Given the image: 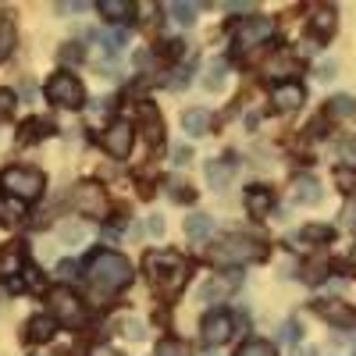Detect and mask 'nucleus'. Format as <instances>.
Returning <instances> with one entry per match:
<instances>
[{
	"mask_svg": "<svg viewBox=\"0 0 356 356\" xmlns=\"http://www.w3.org/2000/svg\"><path fill=\"white\" fill-rule=\"evenodd\" d=\"M132 139H136V132H132L129 122H114V125H107V132L100 136L104 150H107L111 157H118V161L132 154Z\"/></svg>",
	"mask_w": 356,
	"mask_h": 356,
	"instance_id": "nucleus-9",
	"label": "nucleus"
},
{
	"mask_svg": "<svg viewBox=\"0 0 356 356\" xmlns=\"http://www.w3.org/2000/svg\"><path fill=\"white\" fill-rule=\"evenodd\" d=\"M11 50H15V25L4 18V22H0V61L11 57Z\"/></svg>",
	"mask_w": 356,
	"mask_h": 356,
	"instance_id": "nucleus-29",
	"label": "nucleus"
},
{
	"mask_svg": "<svg viewBox=\"0 0 356 356\" xmlns=\"http://www.w3.org/2000/svg\"><path fill=\"white\" fill-rule=\"evenodd\" d=\"M303 356H317V353H314V349H307V353H303Z\"/></svg>",
	"mask_w": 356,
	"mask_h": 356,
	"instance_id": "nucleus-48",
	"label": "nucleus"
},
{
	"mask_svg": "<svg viewBox=\"0 0 356 356\" xmlns=\"http://www.w3.org/2000/svg\"><path fill=\"white\" fill-rule=\"evenodd\" d=\"M22 218H25V207H22L18 200H0V221L15 225V221H22Z\"/></svg>",
	"mask_w": 356,
	"mask_h": 356,
	"instance_id": "nucleus-27",
	"label": "nucleus"
},
{
	"mask_svg": "<svg viewBox=\"0 0 356 356\" xmlns=\"http://www.w3.org/2000/svg\"><path fill=\"white\" fill-rule=\"evenodd\" d=\"M239 356H278V353H275V346H271V342H264V339H250V342L239 349Z\"/></svg>",
	"mask_w": 356,
	"mask_h": 356,
	"instance_id": "nucleus-32",
	"label": "nucleus"
},
{
	"mask_svg": "<svg viewBox=\"0 0 356 356\" xmlns=\"http://www.w3.org/2000/svg\"><path fill=\"white\" fill-rule=\"evenodd\" d=\"M15 275H22V253H18V250H11V253L0 257V278H8L11 289H22V282H18Z\"/></svg>",
	"mask_w": 356,
	"mask_h": 356,
	"instance_id": "nucleus-22",
	"label": "nucleus"
},
{
	"mask_svg": "<svg viewBox=\"0 0 356 356\" xmlns=\"http://www.w3.org/2000/svg\"><path fill=\"white\" fill-rule=\"evenodd\" d=\"M175 157H178V164H189V157H193V154H189V146H178Z\"/></svg>",
	"mask_w": 356,
	"mask_h": 356,
	"instance_id": "nucleus-46",
	"label": "nucleus"
},
{
	"mask_svg": "<svg viewBox=\"0 0 356 356\" xmlns=\"http://www.w3.org/2000/svg\"><path fill=\"white\" fill-rule=\"evenodd\" d=\"M164 15L178 25H193L200 15V4H186V0H175V4H164Z\"/></svg>",
	"mask_w": 356,
	"mask_h": 356,
	"instance_id": "nucleus-20",
	"label": "nucleus"
},
{
	"mask_svg": "<svg viewBox=\"0 0 356 356\" xmlns=\"http://www.w3.org/2000/svg\"><path fill=\"white\" fill-rule=\"evenodd\" d=\"M282 339H285V342H296V339H300V324H296V321H289L285 328H282Z\"/></svg>",
	"mask_w": 356,
	"mask_h": 356,
	"instance_id": "nucleus-42",
	"label": "nucleus"
},
{
	"mask_svg": "<svg viewBox=\"0 0 356 356\" xmlns=\"http://www.w3.org/2000/svg\"><path fill=\"white\" fill-rule=\"evenodd\" d=\"M72 203L79 207L82 214H89V218H107V196H104V189L100 186H89V182H82V186H75V193H72Z\"/></svg>",
	"mask_w": 356,
	"mask_h": 356,
	"instance_id": "nucleus-8",
	"label": "nucleus"
},
{
	"mask_svg": "<svg viewBox=\"0 0 356 356\" xmlns=\"http://www.w3.org/2000/svg\"><path fill=\"white\" fill-rule=\"evenodd\" d=\"M0 186H4L8 196H15L18 203H29L43 193V175L36 168H8L0 175Z\"/></svg>",
	"mask_w": 356,
	"mask_h": 356,
	"instance_id": "nucleus-4",
	"label": "nucleus"
},
{
	"mask_svg": "<svg viewBox=\"0 0 356 356\" xmlns=\"http://www.w3.org/2000/svg\"><path fill=\"white\" fill-rule=\"evenodd\" d=\"M275 207V193L271 189H264V186H253L250 193H246V211L253 214V218H264L267 211Z\"/></svg>",
	"mask_w": 356,
	"mask_h": 356,
	"instance_id": "nucleus-15",
	"label": "nucleus"
},
{
	"mask_svg": "<svg viewBox=\"0 0 356 356\" xmlns=\"http://www.w3.org/2000/svg\"><path fill=\"white\" fill-rule=\"evenodd\" d=\"M207 356H221V353H214V349H211V353H207Z\"/></svg>",
	"mask_w": 356,
	"mask_h": 356,
	"instance_id": "nucleus-49",
	"label": "nucleus"
},
{
	"mask_svg": "<svg viewBox=\"0 0 356 356\" xmlns=\"http://www.w3.org/2000/svg\"><path fill=\"white\" fill-rule=\"evenodd\" d=\"M47 132H50V122H40V118H36V122H25V125H22V132H18V143H22V146H29V143L43 139Z\"/></svg>",
	"mask_w": 356,
	"mask_h": 356,
	"instance_id": "nucleus-25",
	"label": "nucleus"
},
{
	"mask_svg": "<svg viewBox=\"0 0 356 356\" xmlns=\"http://www.w3.org/2000/svg\"><path fill=\"white\" fill-rule=\"evenodd\" d=\"M146 228H150V235H154V239H161V235H164V214H150V225H146Z\"/></svg>",
	"mask_w": 356,
	"mask_h": 356,
	"instance_id": "nucleus-40",
	"label": "nucleus"
},
{
	"mask_svg": "<svg viewBox=\"0 0 356 356\" xmlns=\"http://www.w3.org/2000/svg\"><path fill=\"white\" fill-rule=\"evenodd\" d=\"M186 86H189V72H186V68L171 72V79H168V89H186Z\"/></svg>",
	"mask_w": 356,
	"mask_h": 356,
	"instance_id": "nucleus-38",
	"label": "nucleus"
},
{
	"mask_svg": "<svg viewBox=\"0 0 356 356\" xmlns=\"http://www.w3.org/2000/svg\"><path fill=\"white\" fill-rule=\"evenodd\" d=\"M79 11H89V4H57V15H79Z\"/></svg>",
	"mask_w": 356,
	"mask_h": 356,
	"instance_id": "nucleus-43",
	"label": "nucleus"
},
{
	"mask_svg": "<svg viewBox=\"0 0 356 356\" xmlns=\"http://www.w3.org/2000/svg\"><path fill=\"white\" fill-rule=\"evenodd\" d=\"M349 228H353V232H356V211H353V218H349Z\"/></svg>",
	"mask_w": 356,
	"mask_h": 356,
	"instance_id": "nucleus-47",
	"label": "nucleus"
},
{
	"mask_svg": "<svg viewBox=\"0 0 356 356\" xmlns=\"http://www.w3.org/2000/svg\"><path fill=\"white\" fill-rule=\"evenodd\" d=\"M47 303H50V317L54 321H61V324H68V328H79V324L86 321V307H82V300L72 292V289H50V296H47Z\"/></svg>",
	"mask_w": 356,
	"mask_h": 356,
	"instance_id": "nucleus-6",
	"label": "nucleus"
},
{
	"mask_svg": "<svg viewBox=\"0 0 356 356\" xmlns=\"http://www.w3.org/2000/svg\"><path fill=\"white\" fill-rule=\"evenodd\" d=\"M154 356H189V349H186V342H175V339H164L161 346H157V353Z\"/></svg>",
	"mask_w": 356,
	"mask_h": 356,
	"instance_id": "nucleus-34",
	"label": "nucleus"
},
{
	"mask_svg": "<svg viewBox=\"0 0 356 356\" xmlns=\"http://www.w3.org/2000/svg\"><path fill=\"white\" fill-rule=\"evenodd\" d=\"M122 332H125L129 342H143L146 339V324L139 317H122Z\"/></svg>",
	"mask_w": 356,
	"mask_h": 356,
	"instance_id": "nucleus-28",
	"label": "nucleus"
},
{
	"mask_svg": "<svg viewBox=\"0 0 356 356\" xmlns=\"http://www.w3.org/2000/svg\"><path fill=\"white\" fill-rule=\"evenodd\" d=\"M15 107H18L15 93H11V89H0V114H11Z\"/></svg>",
	"mask_w": 356,
	"mask_h": 356,
	"instance_id": "nucleus-39",
	"label": "nucleus"
},
{
	"mask_svg": "<svg viewBox=\"0 0 356 356\" xmlns=\"http://www.w3.org/2000/svg\"><path fill=\"white\" fill-rule=\"evenodd\" d=\"M214 264H225V267H239V264H253L264 257V246L257 239H250V235H228V239H221L211 253Z\"/></svg>",
	"mask_w": 356,
	"mask_h": 356,
	"instance_id": "nucleus-3",
	"label": "nucleus"
},
{
	"mask_svg": "<svg viewBox=\"0 0 356 356\" xmlns=\"http://www.w3.org/2000/svg\"><path fill=\"white\" fill-rule=\"evenodd\" d=\"M125 43H129V33H125V29H111V33L104 36V50H107V54H122Z\"/></svg>",
	"mask_w": 356,
	"mask_h": 356,
	"instance_id": "nucleus-30",
	"label": "nucleus"
},
{
	"mask_svg": "<svg viewBox=\"0 0 356 356\" xmlns=\"http://www.w3.org/2000/svg\"><path fill=\"white\" fill-rule=\"evenodd\" d=\"M232 328H235V321H232V314H225V310H214V314H207L203 317V342L211 346V349H218V346H225L228 339H232Z\"/></svg>",
	"mask_w": 356,
	"mask_h": 356,
	"instance_id": "nucleus-10",
	"label": "nucleus"
},
{
	"mask_svg": "<svg viewBox=\"0 0 356 356\" xmlns=\"http://www.w3.org/2000/svg\"><path fill=\"white\" fill-rule=\"evenodd\" d=\"M57 275H61L65 282L79 278V264H75V260H61V264H57Z\"/></svg>",
	"mask_w": 356,
	"mask_h": 356,
	"instance_id": "nucleus-37",
	"label": "nucleus"
},
{
	"mask_svg": "<svg viewBox=\"0 0 356 356\" xmlns=\"http://www.w3.org/2000/svg\"><path fill=\"white\" fill-rule=\"evenodd\" d=\"M243 282V275L239 271H228V275H214L211 282H203V289H200V303H225L228 296L235 292V285Z\"/></svg>",
	"mask_w": 356,
	"mask_h": 356,
	"instance_id": "nucleus-11",
	"label": "nucleus"
},
{
	"mask_svg": "<svg viewBox=\"0 0 356 356\" xmlns=\"http://www.w3.org/2000/svg\"><path fill=\"white\" fill-rule=\"evenodd\" d=\"M303 100H307V93H303L300 82H278V86L271 89V104H275L278 111H300Z\"/></svg>",
	"mask_w": 356,
	"mask_h": 356,
	"instance_id": "nucleus-12",
	"label": "nucleus"
},
{
	"mask_svg": "<svg viewBox=\"0 0 356 356\" xmlns=\"http://www.w3.org/2000/svg\"><path fill=\"white\" fill-rule=\"evenodd\" d=\"M317 79H324V82H328V79H335V65H332V61H324V65L317 68Z\"/></svg>",
	"mask_w": 356,
	"mask_h": 356,
	"instance_id": "nucleus-44",
	"label": "nucleus"
},
{
	"mask_svg": "<svg viewBox=\"0 0 356 356\" xmlns=\"http://www.w3.org/2000/svg\"><path fill=\"white\" fill-rule=\"evenodd\" d=\"M292 196H296V203L314 207V203H321V182H317L314 175H300L292 182Z\"/></svg>",
	"mask_w": 356,
	"mask_h": 356,
	"instance_id": "nucleus-14",
	"label": "nucleus"
},
{
	"mask_svg": "<svg viewBox=\"0 0 356 356\" xmlns=\"http://www.w3.org/2000/svg\"><path fill=\"white\" fill-rule=\"evenodd\" d=\"M228 15H253V4H228Z\"/></svg>",
	"mask_w": 356,
	"mask_h": 356,
	"instance_id": "nucleus-45",
	"label": "nucleus"
},
{
	"mask_svg": "<svg viewBox=\"0 0 356 356\" xmlns=\"http://www.w3.org/2000/svg\"><path fill=\"white\" fill-rule=\"evenodd\" d=\"M349 114H356V100L353 97H335L328 104V118H349Z\"/></svg>",
	"mask_w": 356,
	"mask_h": 356,
	"instance_id": "nucleus-31",
	"label": "nucleus"
},
{
	"mask_svg": "<svg viewBox=\"0 0 356 356\" xmlns=\"http://www.w3.org/2000/svg\"><path fill=\"white\" fill-rule=\"evenodd\" d=\"M25 332H29V339H33V342H50L54 332H57V321L50 314H40V317H33V321L25 324Z\"/></svg>",
	"mask_w": 356,
	"mask_h": 356,
	"instance_id": "nucleus-17",
	"label": "nucleus"
},
{
	"mask_svg": "<svg viewBox=\"0 0 356 356\" xmlns=\"http://www.w3.org/2000/svg\"><path fill=\"white\" fill-rule=\"evenodd\" d=\"M182 129H186L189 136H207V129H211V114L200 111V107L186 111V114H182Z\"/></svg>",
	"mask_w": 356,
	"mask_h": 356,
	"instance_id": "nucleus-21",
	"label": "nucleus"
},
{
	"mask_svg": "<svg viewBox=\"0 0 356 356\" xmlns=\"http://www.w3.org/2000/svg\"><path fill=\"white\" fill-rule=\"evenodd\" d=\"M186 235H189L193 243L211 239V235H214V218H211V214H193V218H186Z\"/></svg>",
	"mask_w": 356,
	"mask_h": 356,
	"instance_id": "nucleus-18",
	"label": "nucleus"
},
{
	"mask_svg": "<svg viewBox=\"0 0 356 356\" xmlns=\"http://www.w3.org/2000/svg\"><path fill=\"white\" fill-rule=\"evenodd\" d=\"M82 57H86V50H82L79 43H65V47H61V61H65V65H79Z\"/></svg>",
	"mask_w": 356,
	"mask_h": 356,
	"instance_id": "nucleus-36",
	"label": "nucleus"
},
{
	"mask_svg": "<svg viewBox=\"0 0 356 356\" xmlns=\"http://www.w3.org/2000/svg\"><path fill=\"white\" fill-rule=\"evenodd\" d=\"M314 310L328 321V324H339V328H349V324H356V314H353L346 303H339V300H317Z\"/></svg>",
	"mask_w": 356,
	"mask_h": 356,
	"instance_id": "nucleus-13",
	"label": "nucleus"
},
{
	"mask_svg": "<svg viewBox=\"0 0 356 356\" xmlns=\"http://www.w3.org/2000/svg\"><path fill=\"white\" fill-rule=\"evenodd\" d=\"M275 33V22L271 18H243L239 25L232 29V40L239 50H253V47H264Z\"/></svg>",
	"mask_w": 356,
	"mask_h": 356,
	"instance_id": "nucleus-7",
	"label": "nucleus"
},
{
	"mask_svg": "<svg viewBox=\"0 0 356 356\" xmlns=\"http://www.w3.org/2000/svg\"><path fill=\"white\" fill-rule=\"evenodd\" d=\"M146 275H150L154 289H161L164 296H175L178 289L186 285V278H189V264L178 253L150 250V253H146Z\"/></svg>",
	"mask_w": 356,
	"mask_h": 356,
	"instance_id": "nucleus-1",
	"label": "nucleus"
},
{
	"mask_svg": "<svg viewBox=\"0 0 356 356\" xmlns=\"http://www.w3.org/2000/svg\"><path fill=\"white\" fill-rule=\"evenodd\" d=\"M47 100H50L54 107L79 111V107L86 104V89H82V82H79L75 75L61 72V75H54V79L47 82Z\"/></svg>",
	"mask_w": 356,
	"mask_h": 356,
	"instance_id": "nucleus-5",
	"label": "nucleus"
},
{
	"mask_svg": "<svg viewBox=\"0 0 356 356\" xmlns=\"http://www.w3.org/2000/svg\"><path fill=\"white\" fill-rule=\"evenodd\" d=\"M100 15H107L111 22H122L132 15V4L129 0H100Z\"/></svg>",
	"mask_w": 356,
	"mask_h": 356,
	"instance_id": "nucleus-26",
	"label": "nucleus"
},
{
	"mask_svg": "<svg viewBox=\"0 0 356 356\" xmlns=\"http://www.w3.org/2000/svg\"><path fill=\"white\" fill-rule=\"evenodd\" d=\"M310 29H314L317 40H328V36L335 33V11H332V8H317L314 18H310Z\"/></svg>",
	"mask_w": 356,
	"mask_h": 356,
	"instance_id": "nucleus-19",
	"label": "nucleus"
},
{
	"mask_svg": "<svg viewBox=\"0 0 356 356\" xmlns=\"http://www.w3.org/2000/svg\"><path fill=\"white\" fill-rule=\"evenodd\" d=\"M235 171V157H225V161H211L207 164V182H211V189H225L228 178Z\"/></svg>",
	"mask_w": 356,
	"mask_h": 356,
	"instance_id": "nucleus-16",
	"label": "nucleus"
},
{
	"mask_svg": "<svg viewBox=\"0 0 356 356\" xmlns=\"http://www.w3.org/2000/svg\"><path fill=\"white\" fill-rule=\"evenodd\" d=\"M332 235L335 232L328 225H307L303 228V239H314V243H332Z\"/></svg>",
	"mask_w": 356,
	"mask_h": 356,
	"instance_id": "nucleus-33",
	"label": "nucleus"
},
{
	"mask_svg": "<svg viewBox=\"0 0 356 356\" xmlns=\"http://www.w3.org/2000/svg\"><path fill=\"white\" fill-rule=\"evenodd\" d=\"M296 68V61H292V57H275V61H267V75H289Z\"/></svg>",
	"mask_w": 356,
	"mask_h": 356,
	"instance_id": "nucleus-35",
	"label": "nucleus"
},
{
	"mask_svg": "<svg viewBox=\"0 0 356 356\" xmlns=\"http://www.w3.org/2000/svg\"><path fill=\"white\" fill-rule=\"evenodd\" d=\"M171 196H178L182 203H189V200H193V193H189V186H186V182H171Z\"/></svg>",
	"mask_w": 356,
	"mask_h": 356,
	"instance_id": "nucleus-41",
	"label": "nucleus"
},
{
	"mask_svg": "<svg viewBox=\"0 0 356 356\" xmlns=\"http://www.w3.org/2000/svg\"><path fill=\"white\" fill-rule=\"evenodd\" d=\"M57 239H61L65 246H79V243H86V225H82V221H65L61 228H57Z\"/></svg>",
	"mask_w": 356,
	"mask_h": 356,
	"instance_id": "nucleus-24",
	"label": "nucleus"
},
{
	"mask_svg": "<svg viewBox=\"0 0 356 356\" xmlns=\"http://www.w3.org/2000/svg\"><path fill=\"white\" fill-rule=\"evenodd\" d=\"M225 72H228V65L221 61V57H218V61H211V65H207V79H203V86L207 89H211V93H221V89H225Z\"/></svg>",
	"mask_w": 356,
	"mask_h": 356,
	"instance_id": "nucleus-23",
	"label": "nucleus"
},
{
	"mask_svg": "<svg viewBox=\"0 0 356 356\" xmlns=\"http://www.w3.org/2000/svg\"><path fill=\"white\" fill-rule=\"evenodd\" d=\"M89 282L100 292H118L132 282V264L125 257L111 253V250H100V253L89 257Z\"/></svg>",
	"mask_w": 356,
	"mask_h": 356,
	"instance_id": "nucleus-2",
	"label": "nucleus"
}]
</instances>
